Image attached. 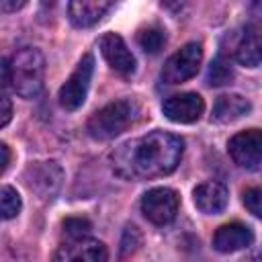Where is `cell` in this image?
<instances>
[{"label":"cell","instance_id":"obj_24","mask_svg":"<svg viewBox=\"0 0 262 262\" xmlns=\"http://www.w3.org/2000/svg\"><path fill=\"white\" fill-rule=\"evenodd\" d=\"M0 151H2V172H6V168L10 164V149L6 143H0Z\"/></svg>","mask_w":262,"mask_h":262},{"label":"cell","instance_id":"obj_26","mask_svg":"<svg viewBox=\"0 0 262 262\" xmlns=\"http://www.w3.org/2000/svg\"><path fill=\"white\" fill-rule=\"evenodd\" d=\"M254 262H262V252H260V254H258V256L254 258Z\"/></svg>","mask_w":262,"mask_h":262},{"label":"cell","instance_id":"obj_8","mask_svg":"<svg viewBox=\"0 0 262 262\" xmlns=\"http://www.w3.org/2000/svg\"><path fill=\"white\" fill-rule=\"evenodd\" d=\"M227 151L239 168H258L262 164V131L246 129L227 141Z\"/></svg>","mask_w":262,"mask_h":262},{"label":"cell","instance_id":"obj_12","mask_svg":"<svg viewBox=\"0 0 262 262\" xmlns=\"http://www.w3.org/2000/svg\"><path fill=\"white\" fill-rule=\"evenodd\" d=\"M252 242H254L252 229L239 221L225 223V225L217 227V231L213 235V248L217 252H223V254L239 252V250L248 248Z\"/></svg>","mask_w":262,"mask_h":262},{"label":"cell","instance_id":"obj_2","mask_svg":"<svg viewBox=\"0 0 262 262\" xmlns=\"http://www.w3.org/2000/svg\"><path fill=\"white\" fill-rule=\"evenodd\" d=\"M8 68V84L23 98H35L43 90L45 57L35 47H20L10 59H4Z\"/></svg>","mask_w":262,"mask_h":262},{"label":"cell","instance_id":"obj_14","mask_svg":"<svg viewBox=\"0 0 262 262\" xmlns=\"http://www.w3.org/2000/svg\"><path fill=\"white\" fill-rule=\"evenodd\" d=\"M192 201L201 213L217 215L227 207V188H225V184H221L217 180L201 182L192 190Z\"/></svg>","mask_w":262,"mask_h":262},{"label":"cell","instance_id":"obj_13","mask_svg":"<svg viewBox=\"0 0 262 262\" xmlns=\"http://www.w3.org/2000/svg\"><path fill=\"white\" fill-rule=\"evenodd\" d=\"M27 184L41 196H51L61 182V168L57 162H37L27 170Z\"/></svg>","mask_w":262,"mask_h":262},{"label":"cell","instance_id":"obj_10","mask_svg":"<svg viewBox=\"0 0 262 262\" xmlns=\"http://www.w3.org/2000/svg\"><path fill=\"white\" fill-rule=\"evenodd\" d=\"M164 115L174 123H194L205 113V100L196 92H180L164 100L162 104Z\"/></svg>","mask_w":262,"mask_h":262},{"label":"cell","instance_id":"obj_21","mask_svg":"<svg viewBox=\"0 0 262 262\" xmlns=\"http://www.w3.org/2000/svg\"><path fill=\"white\" fill-rule=\"evenodd\" d=\"M244 205L246 209L262 219V188H248L244 190Z\"/></svg>","mask_w":262,"mask_h":262},{"label":"cell","instance_id":"obj_9","mask_svg":"<svg viewBox=\"0 0 262 262\" xmlns=\"http://www.w3.org/2000/svg\"><path fill=\"white\" fill-rule=\"evenodd\" d=\"M53 260L55 262H106L108 252H106V246L98 239L78 237L61 244Z\"/></svg>","mask_w":262,"mask_h":262},{"label":"cell","instance_id":"obj_25","mask_svg":"<svg viewBox=\"0 0 262 262\" xmlns=\"http://www.w3.org/2000/svg\"><path fill=\"white\" fill-rule=\"evenodd\" d=\"M20 6H25V2H0V10H4V12H8V10H16V8H20Z\"/></svg>","mask_w":262,"mask_h":262},{"label":"cell","instance_id":"obj_22","mask_svg":"<svg viewBox=\"0 0 262 262\" xmlns=\"http://www.w3.org/2000/svg\"><path fill=\"white\" fill-rule=\"evenodd\" d=\"M141 244V233L137 231V227H127L123 233V242H121V254L129 256L131 252H135V248Z\"/></svg>","mask_w":262,"mask_h":262},{"label":"cell","instance_id":"obj_3","mask_svg":"<svg viewBox=\"0 0 262 262\" xmlns=\"http://www.w3.org/2000/svg\"><path fill=\"white\" fill-rule=\"evenodd\" d=\"M139 115V108L133 100L121 98L113 100L100 111H96L88 121V133L90 137L98 141H108L117 135H121L125 129H129Z\"/></svg>","mask_w":262,"mask_h":262},{"label":"cell","instance_id":"obj_4","mask_svg":"<svg viewBox=\"0 0 262 262\" xmlns=\"http://www.w3.org/2000/svg\"><path fill=\"white\" fill-rule=\"evenodd\" d=\"M92 72H94V57L90 53H86V55H82V59L78 61L76 70L70 74L66 84L59 88V104L66 111H76L84 104L88 88H90Z\"/></svg>","mask_w":262,"mask_h":262},{"label":"cell","instance_id":"obj_20","mask_svg":"<svg viewBox=\"0 0 262 262\" xmlns=\"http://www.w3.org/2000/svg\"><path fill=\"white\" fill-rule=\"evenodd\" d=\"M92 225L88 219H82V217H68L63 221V231L70 239H78V237H86L90 233Z\"/></svg>","mask_w":262,"mask_h":262},{"label":"cell","instance_id":"obj_19","mask_svg":"<svg viewBox=\"0 0 262 262\" xmlns=\"http://www.w3.org/2000/svg\"><path fill=\"white\" fill-rule=\"evenodd\" d=\"M20 207H23V203H20V196H18L16 188L4 184L2 190H0V209H2V217H4V219L16 217V215L20 213Z\"/></svg>","mask_w":262,"mask_h":262},{"label":"cell","instance_id":"obj_7","mask_svg":"<svg viewBox=\"0 0 262 262\" xmlns=\"http://www.w3.org/2000/svg\"><path fill=\"white\" fill-rule=\"evenodd\" d=\"M178 205H180V196L176 190H172L168 186H158L143 194L141 213L154 225H166L176 217Z\"/></svg>","mask_w":262,"mask_h":262},{"label":"cell","instance_id":"obj_16","mask_svg":"<svg viewBox=\"0 0 262 262\" xmlns=\"http://www.w3.org/2000/svg\"><path fill=\"white\" fill-rule=\"evenodd\" d=\"M250 111H252V104L242 94H223L215 100L211 119L215 123H233L244 115H248Z\"/></svg>","mask_w":262,"mask_h":262},{"label":"cell","instance_id":"obj_11","mask_svg":"<svg viewBox=\"0 0 262 262\" xmlns=\"http://www.w3.org/2000/svg\"><path fill=\"white\" fill-rule=\"evenodd\" d=\"M98 47H100V53L102 57L108 61V66L119 72V74H133L135 72V57L133 53L129 51L127 43L123 41L121 35L117 33H104L98 41Z\"/></svg>","mask_w":262,"mask_h":262},{"label":"cell","instance_id":"obj_5","mask_svg":"<svg viewBox=\"0 0 262 262\" xmlns=\"http://www.w3.org/2000/svg\"><path fill=\"white\" fill-rule=\"evenodd\" d=\"M203 61V49L199 43H186L176 53L168 57V61L162 68V80L166 84H180L196 76Z\"/></svg>","mask_w":262,"mask_h":262},{"label":"cell","instance_id":"obj_23","mask_svg":"<svg viewBox=\"0 0 262 262\" xmlns=\"http://www.w3.org/2000/svg\"><path fill=\"white\" fill-rule=\"evenodd\" d=\"M0 115H2L0 125H2V127H6V125L10 123V117H12V104H10V98H8L6 94L2 96V113H0Z\"/></svg>","mask_w":262,"mask_h":262},{"label":"cell","instance_id":"obj_15","mask_svg":"<svg viewBox=\"0 0 262 262\" xmlns=\"http://www.w3.org/2000/svg\"><path fill=\"white\" fill-rule=\"evenodd\" d=\"M111 8L113 2H104V0H76L68 4V18L74 27L86 29L96 25Z\"/></svg>","mask_w":262,"mask_h":262},{"label":"cell","instance_id":"obj_6","mask_svg":"<svg viewBox=\"0 0 262 262\" xmlns=\"http://www.w3.org/2000/svg\"><path fill=\"white\" fill-rule=\"evenodd\" d=\"M229 57L246 68H256L262 61V33L256 27H239L229 33Z\"/></svg>","mask_w":262,"mask_h":262},{"label":"cell","instance_id":"obj_18","mask_svg":"<svg viewBox=\"0 0 262 262\" xmlns=\"http://www.w3.org/2000/svg\"><path fill=\"white\" fill-rule=\"evenodd\" d=\"M231 78H233V68H231L229 59L219 55L217 59L211 61L209 72H207V82L211 86H225L231 82Z\"/></svg>","mask_w":262,"mask_h":262},{"label":"cell","instance_id":"obj_17","mask_svg":"<svg viewBox=\"0 0 262 262\" xmlns=\"http://www.w3.org/2000/svg\"><path fill=\"white\" fill-rule=\"evenodd\" d=\"M166 31L162 29V27H158V25H149V27H145V29H141L139 33H137V43H139V47L145 51V53H160L162 49H164V45H166Z\"/></svg>","mask_w":262,"mask_h":262},{"label":"cell","instance_id":"obj_1","mask_svg":"<svg viewBox=\"0 0 262 262\" xmlns=\"http://www.w3.org/2000/svg\"><path fill=\"white\" fill-rule=\"evenodd\" d=\"M182 158V139L168 131H151L119 145L113 154V168L129 180H149L176 170Z\"/></svg>","mask_w":262,"mask_h":262}]
</instances>
